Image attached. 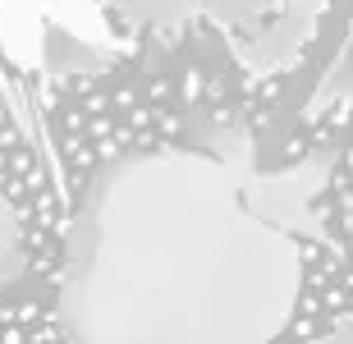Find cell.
I'll list each match as a JSON object with an SVG mask.
<instances>
[{"instance_id": "obj_3", "label": "cell", "mask_w": 353, "mask_h": 344, "mask_svg": "<svg viewBox=\"0 0 353 344\" xmlns=\"http://www.w3.org/2000/svg\"><path fill=\"white\" fill-rule=\"evenodd\" d=\"M110 10H119L124 19L152 28H174L188 19H211L225 28H252L271 10V0H105Z\"/></svg>"}, {"instance_id": "obj_6", "label": "cell", "mask_w": 353, "mask_h": 344, "mask_svg": "<svg viewBox=\"0 0 353 344\" xmlns=\"http://www.w3.org/2000/svg\"><path fill=\"white\" fill-rule=\"evenodd\" d=\"M303 344H353V312L344 321H335L326 335H316V340H303Z\"/></svg>"}, {"instance_id": "obj_4", "label": "cell", "mask_w": 353, "mask_h": 344, "mask_svg": "<svg viewBox=\"0 0 353 344\" xmlns=\"http://www.w3.org/2000/svg\"><path fill=\"white\" fill-rule=\"evenodd\" d=\"M335 106L353 110V28H349V37H344L340 55H335V65L326 69V79L316 83V97H312V106H307V119H316L321 110H335Z\"/></svg>"}, {"instance_id": "obj_2", "label": "cell", "mask_w": 353, "mask_h": 344, "mask_svg": "<svg viewBox=\"0 0 353 344\" xmlns=\"http://www.w3.org/2000/svg\"><path fill=\"white\" fill-rule=\"evenodd\" d=\"M326 174H330V156H326V147H316L312 156L303 165H294V170L262 174V179L252 174L248 202L257 216H266L271 225H280L299 243L303 239L326 243V225H321V212H316V202L326 198Z\"/></svg>"}, {"instance_id": "obj_5", "label": "cell", "mask_w": 353, "mask_h": 344, "mask_svg": "<svg viewBox=\"0 0 353 344\" xmlns=\"http://www.w3.org/2000/svg\"><path fill=\"white\" fill-rule=\"evenodd\" d=\"M23 271V243H19V221H14L10 202L0 193V280Z\"/></svg>"}, {"instance_id": "obj_1", "label": "cell", "mask_w": 353, "mask_h": 344, "mask_svg": "<svg viewBox=\"0 0 353 344\" xmlns=\"http://www.w3.org/2000/svg\"><path fill=\"white\" fill-rule=\"evenodd\" d=\"M248 165L133 152L65 234V344H271L303 294L299 239L248 202Z\"/></svg>"}]
</instances>
